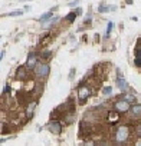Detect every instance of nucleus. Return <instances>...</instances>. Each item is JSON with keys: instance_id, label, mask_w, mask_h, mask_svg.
Returning a JSON list of instances; mask_svg holds the SVG:
<instances>
[{"instance_id": "obj_4", "label": "nucleus", "mask_w": 141, "mask_h": 146, "mask_svg": "<svg viewBox=\"0 0 141 146\" xmlns=\"http://www.w3.org/2000/svg\"><path fill=\"white\" fill-rule=\"evenodd\" d=\"M48 127H49V130H50L53 135H60V133H62V125H60L58 120H50V122L48 123Z\"/></svg>"}, {"instance_id": "obj_18", "label": "nucleus", "mask_w": 141, "mask_h": 146, "mask_svg": "<svg viewBox=\"0 0 141 146\" xmlns=\"http://www.w3.org/2000/svg\"><path fill=\"white\" fill-rule=\"evenodd\" d=\"M111 29H112V23H109V25H108V29H107V33H105V36H107V37L109 36V33H111Z\"/></svg>"}, {"instance_id": "obj_20", "label": "nucleus", "mask_w": 141, "mask_h": 146, "mask_svg": "<svg viewBox=\"0 0 141 146\" xmlns=\"http://www.w3.org/2000/svg\"><path fill=\"white\" fill-rule=\"evenodd\" d=\"M137 57H141V49H137Z\"/></svg>"}, {"instance_id": "obj_9", "label": "nucleus", "mask_w": 141, "mask_h": 146, "mask_svg": "<svg viewBox=\"0 0 141 146\" xmlns=\"http://www.w3.org/2000/svg\"><path fill=\"white\" fill-rule=\"evenodd\" d=\"M117 86H118L121 90H128V89H130L128 82H127L124 78H118V79H117Z\"/></svg>"}, {"instance_id": "obj_17", "label": "nucleus", "mask_w": 141, "mask_h": 146, "mask_svg": "<svg viewBox=\"0 0 141 146\" xmlns=\"http://www.w3.org/2000/svg\"><path fill=\"white\" fill-rule=\"evenodd\" d=\"M111 93H112V88H105V89H104V95L108 96V95H111Z\"/></svg>"}, {"instance_id": "obj_14", "label": "nucleus", "mask_w": 141, "mask_h": 146, "mask_svg": "<svg viewBox=\"0 0 141 146\" xmlns=\"http://www.w3.org/2000/svg\"><path fill=\"white\" fill-rule=\"evenodd\" d=\"M111 9H115V7H111V6H105L104 3H102V5H99V12H102V13H105V12H108V10H111Z\"/></svg>"}, {"instance_id": "obj_6", "label": "nucleus", "mask_w": 141, "mask_h": 146, "mask_svg": "<svg viewBox=\"0 0 141 146\" xmlns=\"http://www.w3.org/2000/svg\"><path fill=\"white\" fill-rule=\"evenodd\" d=\"M36 64H38V62H36V56H35V54H29L28 62H26V64H25L26 69H33V70H35Z\"/></svg>"}, {"instance_id": "obj_3", "label": "nucleus", "mask_w": 141, "mask_h": 146, "mask_svg": "<svg viewBox=\"0 0 141 146\" xmlns=\"http://www.w3.org/2000/svg\"><path fill=\"white\" fill-rule=\"evenodd\" d=\"M114 108H115V110L117 112H120V113H124V112H128L130 109H131V106H130V103L127 102V100H117L115 103H114Z\"/></svg>"}, {"instance_id": "obj_19", "label": "nucleus", "mask_w": 141, "mask_h": 146, "mask_svg": "<svg viewBox=\"0 0 141 146\" xmlns=\"http://www.w3.org/2000/svg\"><path fill=\"white\" fill-rule=\"evenodd\" d=\"M135 66L137 67H141V57H137L135 59Z\"/></svg>"}, {"instance_id": "obj_22", "label": "nucleus", "mask_w": 141, "mask_h": 146, "mask_svg": "<svg viewBox=\"0 0 141 146\" xmlns=\"http://www.w3.org/2000/svg\"><path fill=\"white\" fill-rule=\"evenodd\" d=\"M85 146H94V143H92V142H89V143H87Z\"/></svg>"}, {"instance_id": "obj_5", "label": "nucleus", "mask_w": 141, "mask_h": 146, "mask_svg": "<svg viewBox=\"0 0 141 146\" xmlns=\"http://www.w3.org/2000/svg\"><path fill=\"white\" fill-rule=\"evenodd\" d=\"M89 95H91V89L87 88V86H82V88L78 90V99H79V102L84 103V102L89 98Z\"/></svg>"}, {"instance_id": "obj_15", "label": "nucleus", "mask_w": 141, "mask_h": 146, "mask_svg": "<svg viewBox=\"0 0 141 146\" xmlns=\"http://www.w3.org/2000/svg\"><path fill=\"white\" fill-rule=\"evenodd\" d=\"M22 13H23V10H16V12H12V13H9L7 16H12V17H13V16H20Z\"/></svg>"}, {"instance_id": "obj_8", "label": "nucleus", "mask_w": 141, "mask_h": 146, "mask_svg": "<svg viewBox=\"0 0 141 146\" xmlns=\"http://www.w3.org/2000/svg\"><path fill=\"white\" fill-rule=\"evenodd\" d=\"M28 78V73H26V66H20V67H17V70H16V79H26Z\"/></svg>"}, {"instance_id": "obj_16", "label": "nucleus", "mask_w": 141, "mask_h": 146, "mask_svg": "<svg viewBox=\"0 0 141 146\" xmlns=\"http://www.w3.org/2000/svg\"><path fill=\"white\" fill-rule=\"evenodd\" d=\"M50 54H52V53H50L49 50H46V52H42V59H49V57H50Z\"/></svg>"}, {"instance_id": "obj_24", "label": "nucleus", "mask_w": 141, "mask_h": 146, "mask_svg": "<svg viewBox=\"0 0 141 146\" xmlns=\"http://www.w3.org/2000/svg\"><path fill=\"white\" fill-rule=\"evenodd\" d=\"M137 146H141V143H138V145H137Z\"/></svg>"}, {"instance_id": "obj_13", "label": "nucleus", "mask_w": 141, "mask_h": 146, "mask_svg": "<svg viewBox=\"0 0 141 146\" xmlns=\"http://www.w3.org/2000/svg\"><path fill=\"white\" fill-rule=\"evenodd\" d=\"M124 100H127L128 103H134L135 102V96L134 95H130V93H125L124 95Z\"/></svg>"}, {"instance_id": "obj_12", "label": "nucleus", "mask_w": 141, "mask_h": 146, "mask_svg": "<svg viewBox=\"0 0 141 146\" xmlns=\"http://www.w3.org/2000/svg\"><path fill=\"white\" fill-rule=\"evenodd\" d=\"M36 102H32L29 106H28V109H26V115H28V117H32L33 116V110H35V108H36Z\"/></svg>"}, {"instance_id": "obj_1", "label": "nucleus", "mask_w": 141, "mask_h": 146, "mask_svg": "<svg viewBox=\"0 0 141 146\" xmlns=\"http://www.w3.org/2000/svg\"><path fill=\"white\" fill-rule=\"evenodd\" d=\"M128 137H130V129L127 126H120L118 130H117V133H115V140L120 142V143H122Z\"/></svg>"}, {"instance_id": "obj_7", "label": "nucleus", "mask_w": 141, "mask_h": 146, "mask_svg": "<svg viewBox=\"0 0 141 146\" xmlns=\"http://www.w3.org/2000/svg\"><path fill=\"white\" fill-rule=\"evenodd\" d=\"M130 112H131V116H132V117H135V119L141 117V105L135 103V105L130 109Z\"/></svg>"}, {"instance_id": "obj_11", "label": "nucleus", "mask_w": 141, "mask_h": 146, "mask_svg": "<svg viewBox=\"0 0 141 146\" xmlns=\"http://www.w3.org/2000/svg\"><path fill=\"white\" fill-rule=\"evenodd\" d=\"M53 10H55V9H50V10H49L48 13H45V15H42L39 20H40V22H42V23L45 25V22H46V20H50V19H52V15H53Z\"/></svg>"}, {"instance_id": "obj_21", "label": "nucleus", "mask_w": 141, "mask_h": 146, "mask_svg": "<svg viewBox=\"0 0 141 146\" xmlns=\"http://www.w3.org/2000/svg\"><path fill=\"white\" fill-rule=\"evenodd\" d=\"M138 135H140V136H141V125H140V126H138Z\"/></svg>"}, {"instance_id": "obj_2", "label": "nucleus", "mask_w": 141, "mask_h": 146, "mask_svg": "<svg viewBox=\"0 0 141 146\" xmlns=\"http://www.w3.org/2000/svg\"><path fill=\"white\" fill-rule=\"evenodd\" d=\"M49 72H50V67L46 63H38L36 67H35V73L39 78H46L49 75Z\"/></svg>"}, {"instance_id": "obj_10", "label": "nucleus", "mask_w": 141, "mask_h": 146, "mask_svg": "<svg viewBox=\"0 0 141 146\" xmlns=\"http://www.w3.org/2000/svg\"><path fill=\"white\" fill-rule=\"evenodd\" d=\"M78 15H81V9H77L75 12H72V13H69V15L66 16V20H68L69 23H72V22H74V20L77 19V16H78Z\"/></svg>"}, {"instance_id": "obj_23", "label": "nucleus", "mask_w": 141, "mask_h": 146, "mask_svg": "<svg viewBox=\"0 0 141 146\" xmlns=\"http://www.w3.org/2000/svg\"><path fill=\"white\" fill-rule=\"evenodd\" d=\"M99 146H108V145H107V143H101Z\"/></svg>"}]
</instances>
